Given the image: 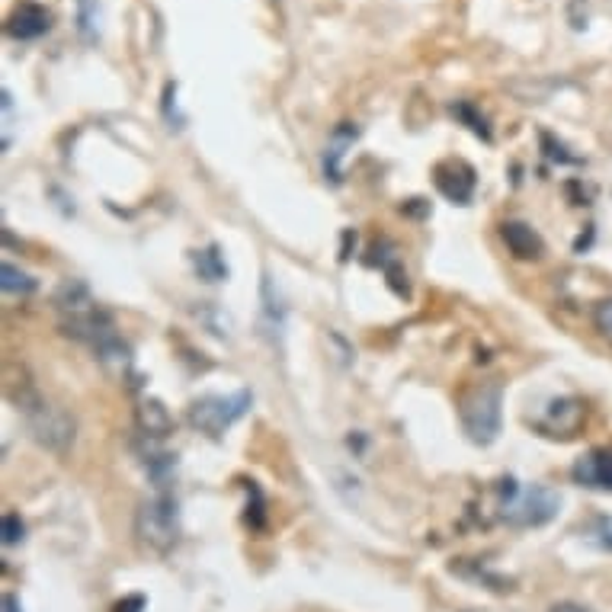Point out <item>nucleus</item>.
<instances>
[{
	"label": "nucleus",
	"instance_id": "7ed1b4c3",
	"mask_svg": "<svg viewBox=\"0 0 612 612\" xmlns=\"http://www.w3.org/2000/svg\"><path fill=\"white\" fill-rule=\"evenodd\" d=\"M500 494H503L500 517L510 526H519V529L545 526L562 513V494L552 490V488H542V484L519 488L513 478H507L503 488H500Z\"/></svg>",
	"mask_w": 612,
	"mask_h": 612
},
{
	"label": "nucleus",
	"instance_id": "9b49d317",
	"mask_svg": "<svg viewBox=\"0 0 612 612\" xmlns=\"http://www.w3.org/2000/svg\"><path fill=\"white\" fill-rule=\"evenodd\" d=\"M356 139H359L356 122H340L330 131L328 148H324V176H328L330 183L343 180V158H346V151H350Z\"/></svg>",
	"mask_w": 612,
	"mask_h": 612
},
{
	"label": "nucleus",
	"instance_id": "39448f33",
	"mask_svg": "<svg viewBox=\"0 0 612 612\" xmlns=\"http://www.w3.org/2000/svg\"><path fill=\"white\" fill-rule=\"evenodd\" d=\"M250 408V392H234V394H205L199 401L190 404V423L205 436L219 439L221 433L238 423Z\"/></svg>",
	"mask_w": 612,
	"mask_h": 612
},
{
	"label": "nucleus",
	"instance_id": "9d476101",
	"mask_svg": "<svg viewBox=\"0 0 612 612\" xmlns=\"http://www.w3.org/2000/svg\"><path fill=\"white\" fill-rule=\"evenodd\" d=\"M260 330L263 337H270L273 343H283L285 305L283 299H279V289L273 285L270 273H263V285H260Z\"/></svg>",
	"mask_w": 612,
	"mask_h": 612
},
{
	"label": "nucleus",
	"instance_id": "f8f14e48",
	"mask_svg": "<svg viewBox=\"0 0 612 612\" xmlns=\"http://www.w3.org/2000/svg\"><path fill=\"white\" fill-rule=\"evenodd\" d=\"M94 308L100 305H96L94 292H90L81 279H68V283H61V289L55 292V311L61 314V321L84 318V314H90Z\"/></svg>",
	"mask_w": 612,
	"mask_h": 612
},
{
	"label": "nucleus",
	"instance_id": "ddd939ff",
	"mask_svg": "<svg viewBox=\"0 0 612 612\" xmlns=\"http://www.w3.org/2000/svg\"><path fill=\"white\" fill-rule=\"evenodd\" d=\"M500 234L507 250H510L517 260H539L542 250H545L539 231L532 225H526V221H507V225L500 228Z\"/></svg>",
	"mask_w": 612,
	"mask_h": 612
},
{
	"label": "nucleus",
	"instance_id": "1a4fd4ad",
	"mask_svg": "<svg viewBox=\"0 0 612 612\" xmlns=\"http://www.w3.org/2000/svg\"><path fill=\"white\" fill-rule=\"evenodd\" d=\"M51 30V10L42 4H20L14 14L7 16V36L16 42H30Z\"/></svg>",
	"mask_w": 612,
	"mask_h": 612
},
{
	"label": "nucleus",
	"instance_id": "dca6fc26",
	"mask_svg": "<svg viewBox=\"0 0 612 612\" xmlns=\"http://www.w3.org/2000/svg\"><path fill=\"white\" fill-rule=\"evenodd\" d=\"M0 285H4L7 295H16V299L32 295V292L39 289L36 279H32L30 273H22L20 266H14V263H4V266H0Z\"/></svg>",
	"mask_w": 612,
	"mask_h": 612
},
{
	"label": "nucleus",
	"instance_id": "b1692460",
	"mask_svg": "<svg viewBox=\"0 0 612 612\" xmlns=\"http://www.w3.org/2000/svg\"><path fill=\"white\" fill-rule=\"evenodd\" d=\"M4 612H20V603H16V597H4Z\"/></svg>",
	"mask_w": 612,
	"mask_h": 612
},
{
	"label": "nucleus",
	"instance_id": "423d86ee",
	"mask_svg": "<svg viewBox=\"0 0 612 612\" xmlns=\"http://www.w3.org/2000/svg\"><path fill=\"white\" fill-rule=\"evenodd\" d=\"M433 183L449 202L468 205L474 199V190H478V174L462 158H449V161H439L433 167Z\"/></svg>",
	"mask_w": 612,
	"mask_h": 612
},
{
	"label": "nucleus",
	"instance_id": "0eeeda50",
	"mask_svg": "<svg viewBox=\"0 0 612 612\" xmlns=\"http://www.w3.org/2000/svg\"><path fill=\"white\" fill-rule=\"evenodd\" d=\"M583 423V404L577 401V398H558V401H552L545 408V414H542V420L536 423L545 436H574L577 430H580Z\"/></svg>",
	"mask_w": 612,
	"mask_h": 612
},
{
	"label": "nucleus",
	"instance_id": "20e7f679",
	"mask_svg": "<svg viewBox=\"0 0 612 612\" xmlns=\"http://www.w3.org/2000/svg\"><path fill=\"white\" fill-rule=\"evenodd\" d=\"M462 430L478 446H490L500 436L503 420V388L500 382H482L462 398Z\"/></svg>",
	"mask_w": 612,
	"mask_h": 612
},
{
	"label": "nucleus",
	"instance_id": "6ab92c4d",
	"mask_svg": "<svg viewBox=\"0 0 612 612\" xmlns=\"http://www.w3.org/2000/svg\"><path fill=\"white\" fill-rule=\"evenodd\" d=\"M590 542L599 548V552H612V517H597L587 529Z\"/></svg>",
	"mask_w": 612,
	"mask_h": 612
},
{
	"label": "nucleus",
	"instance_id": "2eb2a0df",
	"mask_svg": "<svg viewBox=\"0 0 612 612\" xmlns=\"http://www.w3.org/2000/svg\"><path fill=\"white\" fill-rule=\"evenodd\" d=\"M193 266H196L199 279H205V283H225L228 279V263L215 244H209L205 250H196L193 254Z\"/></svg>",
	"mask_w": 612,
	"mask_h": 612
},
{
	"label": "nucleus",
	"instance_id": "f3484780",
	"mask_svg": "<svg viewBox=\"0 0 612 612\" xmlns=\"http://www.w3.org/2000/svg\"><path fill=\"white\" fill-rule=\"evenodd\" d=\"M449 112L455 119H459V122H465L468 129L474 131V135H478V139H484V141H490V129H488V119L482 116V110H478V106H474V103H468V100H455L449 106Z\"/></svg>",
	"mask_w": 612,
	"mask_h": 612
},
{
	"label": "nucleus",
	"instance_id": "f03ea898",
	"mask_svg": "<svg viewBox=\"0 0 612 612\" xmlns=\"http://www.w3.org/2000/svg\"><path fill=\"white\" fill-rule=\"evenodd\" d=\"M135 536L154 554H167L180 542V503L167 488H158L135 513Z\"/></svg>",
	"mask_w": 612,
	"mask_h": 612
},
{
	"label": "nucleus",
	"instance_id": "f257e3e1",
	"mask_svg": "<svg viewBox=\"0 0 612 612\" xmlns=\"http://www.w3.org/2000/svg\"><path fill=\"white\" fill-rule=\"evenodd\" d=\"M20 410L22 423L30 436L36 439L39 446H45L49 452H68L74 446V436H77V423L74 417L68 414L65 408L51 404L49 398L36 392L32 385H22L20 394H10Z\"/></svg>",
	"mask_w": 612,
	"mask_h": 612
},
{
	"label": "nucleus",
	"instance_id": "a211bd4d",
	"mask_svg": "<svg viewBox=\"0 0 612 612\" xmlns=\"http://www.w3.org/2000/svg\"><path fill=\"white\" fill-rule=\"evenodd\" d=\"M196 318H199V321H202L205 328H209L215 337H228V334H231V321H228V314H221L215 305H199Z\"/></svg>",
	"mask_w": 612,
	"mask_h": 612
},
{
	"label": "nucleus",
	"instance_id": "aec40b11",
	"mask_svg": "<svg viewBox=\"0 0 612 612\" xmlns=\"http://www.w3.org/2000/svg\"><path fill=\"white\" fill-rule=\"evenodd\" d=\"M0 536H4V545H16V542H22V536H26V526H22V519L16 517V513H4V519H0Z\"/></svg>",
	"mask_w": 612,
	"mask_h": 612
},
{
	"label": "nucleus",
	"instance_id": "6e6552de",
	"mask_svg": "<svg viewBox=\"0 0 612 612\" xmlns=\"http://www.w3.org/2000/svg\"><path fill=\"white\" fill-rule=\"evenodd\" d=\"M571 478H574L580 488L590 490H612V452L606 449H593L587 455L574 462L571 468Z\"/></svg>",
	"mask_w": 612,
	"mask_h": 612
},
{
	"label": "nucleus",
	"instance_id": "5701e85b",
	"mask_svg": "<svg viewBox=\"0 0 612 612\" xmlns=\"http://www.w3.org/2000/svg\"><path fill=\"white\" fill-rule=\"evenodd\" d=\"M548 612H593V609H587L583 603H571V599H564V603H554Z\"/></svg>",
	"mask_w": 612,
	"mask_h": 612
},
{
	"label": "nucleus",
	"instance_id": "4468645a",
	"mask_svg": "<svg viewBox=\"0 0 612 612\" xmlns=\"http://www.w3.org/2000/svg\"><path fill=\"white\" fill-rule=\"evenodd\" d=\"M135 420H139L141 436H148V439H164V436L174 433V417H170V410L164 408L158 398H145V401H139Z\"/></svg>",
	"mask_w": 612,
	"mask_h": 612
},
{
	"label": "nucleus",
	"instance_id": "4be33fe9",
	"mask_svg": "<svg viewBox=\"0 0 612 612\" xmlns=\"http://www.w3.org/2000/svg\"><path fill=\"white\" fill-rule=\"evenodd\" d=\"M112 612H145V597H141V593H131V597H122L116 606H112Z\"/></svg>",
	"mask_w": 612,
	"mask_h": 612
},
{
	"label": "nucleus",
	"instance_id": "412c9836",
	"mask_svg": "<svg viewBox=\"0 0 612 612\" xmlns=\"http://www.w3.org/2000/svg\"><path fill=\"white\" fill-rule=\"evenodd\" d=\"M77 26H81L84 39L96 36V4L94 0H81V7H77Z\"/></svg>",
	"mask_w": 612,
	"mask_h": 612
}]
</instances>
